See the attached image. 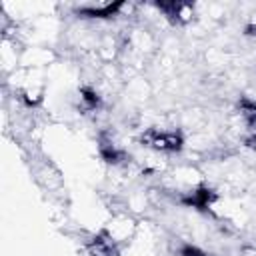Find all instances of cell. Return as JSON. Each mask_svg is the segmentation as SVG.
I'll use <instances>...</instances> for the list:
<instances>
[{
    "label": "cell",
    "instance_id": "cell-7",
    "mask_svg": "<svg viewBox=\"0 0 256 256\" xmlns=\"http://www.w3.org/2000/svg\"><path fill=\"white\" fill-rule=\"evenodd\" d=\"M124 2H114V4H106V6H84V8H78L76 14L80 18H114L120 10H122Z\"/></svg>",
    "mask_w": 256,
    "mask_h": 256
},
{
    "label": "cell",
    "instance_id": "cell-8",
    "mask_svg": "<svg viewBox=\"0 0 256 256\" xmlns=\"http://www.w3.org/2000/svg\"><path fill=\"white\" fill-rule=\"evenodd\" d=\"M80 98H82V104H84L86 110H96V108H100V104H102L98 92H96L94 88H90V86H82V88H80Z\"/></svg>",
    "mask_w": 256,
    "mask_h": 256
},
{
    "label": "cell",
    "instance_id": "cell-1",
    "mask_svg": "<svg viewBox=\"0 0 256 256\" xmlns=\"http://www.w3.org/2000/svg\"><path fill=\"white\" fill-rule=\"evenodd\" d=\"M140 142L148 148L160 150V152H180L184 146V136L178 130H158V128H148L142 136Z\"/></svg>",
    "mask_w": 256,
    "mask_h": 256
},
{
    "label": "cell",
    "instance_id": "cell-10",
    "mask_svg": "<svg viewBox=\"0 0 256 256\" xmlns=\"http://www.w3.org/2000/svg\"><path fill=\"white\" fill-rule=\"evenodd\" d=\"M244 32H246L248 36H256V22H252V24H248Z\"/></svg>",
    "mask_w": 256,
    "mask_h": 256
},
{
    "label": "cell",
    "instance_id": "cell-6",
    "mask_svg": "<svg viewBox=\"0 0 256 256\" xmlns=\"http://www.w3.org/2000/svg\"><path fill=\"white\" fill-rule=\"evenodd\" d=\"M158 10H162L166 14V18L174 24H182L188 20V16L184 14V10H192V4L188 2H156L154 4Z\"/></svg>",
    "mask_w": 256,
    "mask_h": 256
},
{
    "label": "cell",
    "instance_id": "cell-9",
    "mask_svg": "<svg viewBox=\"0 0 256 256\" xmlns=\"http://www.w3.org/2000/svg\"><path fill=\"white\" fill-rule=\"evenodd\" d=\"M178 256H208V254L194 244H182L178 248Z\"/></svg>",
    "mask_w": 256,
    "mask_h": 256
},
{
    "label": "cell",
    "instance_id": "cell-3",
    "mask_svg": "<svg viewBox=\"0 0 256 256\" xmlns=\"http://www.w3.org/2000/svg\"><path fill=\"white\" fill-rule=\"evenodd\" d=\"M238 110H240V114L246 122V128H248V136L244 142H246V146L256 148V102L248 100V98H240Z\"/></svg>",
    "mask_w": 256,
    "mask_h": 256
},
{
    "label": "cell",
    "instance_id": "cell-5",
    "mask_svg": "<svg viewBox=\"0 0 256 256\" xmlns=\"http://www.w3.org/2000/svg\"><path fill=\"white\" fill-rule=\"evenodd\" d=\"M88 252H90L92 256H120L118 246L108 238L106 232L94 236V238L88 242Z\"/></svg>",
    "mask_w": 256,
    "mask_h": 256
},
{
    "label": "cell",
    "instance_id": "cell-2",
    "mask_svg": "<svg viewBox=\"0 0 256 256\" xmlns=\"http://www.w3.org/2000/svg\"><path fill=\"white\" fill-rule=\"evenodd\" d=\"M214 200H216V192H214L210 186H206V184H200V186H196L194 190L184 192V194L180 196V202H182L184 206L196 208V210H200V212H206Z\"/></svg>",
    "mask_w": 256,
    "mask_h": 256
},
{
    "label": "cell",
    "instance_id": "cell-4",
    "mask_svg": "<svg viewBox=\"0 0 256 256\" xmlns=\"http://www.w3.org/2000/svg\"><path fill=\"white\" fill-rule=\"evenodd\" d=\"M98 154L108 164H120L126 160V152L120 150L106 134H100V138H98Z\"/></svg>",
    "mask_w": 256,
    "mask_h": 256
}]
</instances>
